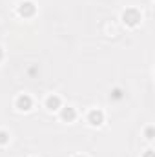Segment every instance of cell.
I'll use <instances>...</instances> for the list:
<instances>
[{"label": "cell", "instance_id": "2", "mask_svg": "<svg viewBox=\"0 0 155 157\" xmlns=\"http://www.w3.org/2000/svg\"><path fill=\"white\" fill-rule=\"evenodd\" d=\"M47 104H49V106H57L58 104V99H53V97H51V99L47 100Z\"/></svg>", "mask_w": 155, "mask_h": 157}, {"label": "cell", "instance_id": "1", "mask_svg": "<svg viewBox=\"0 0 155 157\" xmlns=\"http://www.w3.org/2000/svg\"><path fill=\"white\" fill-rule=\"evenodd\" d=\"M100 113H91V120H93V124H98V120H100Z\"/></svg>", "mask_w": 155, "mask_h": 157}]
</instances>
